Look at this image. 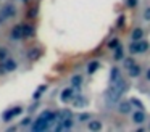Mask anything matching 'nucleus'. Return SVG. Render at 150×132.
<instances>
[{
    "label": "nucleus",
    "mask_w": 150,
    "mask_h": 132,
    "mask_svg": "<svg viewBox=\"0 0 150 132\" xmlns=\"http://www.w3.org/2000/svg\"><path fill=\"white\" fill-rule=\"evenodd\" d=\"M126 89H127V84H126V80H124L123 77H120L118 80L111 82V89L108 90V95H107L108 102L116 103L118 100L121 98V95L124 93V90H126Z\"/></svg>",
    "instance_id": "1"
},
{
    "label": "nucleus",
    "mask_w": 150,
    "mask_h": 132,
    "mask_svg": "<svg viewBox=\"0 0 150 132\" xmlns=\"http://www.w3.org/2000/svg\"><path fill=\"white\" fill-rule=\"evenodd\" d=\"M149 50V42L140 39V40H132L129 45V52L131 55H137V53H145Z\"/></svg>",
    "instance_id": "2"
},
{
    "label": "nucleus",
    "mask_w": 150,
    "mask_h": 132,
    "mask_svg": "<svg viewBox=\"0 0 150 132\" xmlns=\"http://www.w3.org/2000/svg\"><path fill=\"white\" fill-rule=\"evenodd\" d=\"M15 13H16L15 6L11 5V3H7V5L4 6V10L0 11V24H2L5 19H8V18H11V16H15Z\"/></svg>",
    "instance_id": "3"
},
{
    "label": "nucleus",
    "mask_w": 150,
    "mask_h": 132,
    "mask_svg": "<svg viewBox=\"0 0 150 132\" xmlns=\"http://www.w3.org/2000/svg\"><path fill=\"white\" fill-rule=\"evenodd\" d=\"M49 124H50L49 119H45L44 116H40V118L36 121V124L33 126V131H45V129L49 127Z\"/></svg>",
    "instance_id": "4"
},
{
    "label": "nucleus",
    "mask_w": 150,
    "mask_h": 132,
    "mask_svg": "<svg viewBox=\"0 0 150 132\" xmlns=\"http://www.w3.org/2000/svg\"><path fill=\"white\" fill-rule=\"evenodd\" d=\"M132 122H136V124H144L145 122V113H144V109H137V111L132 113Z\"/></svg>",
    "instance_id": "5"
},
{
    "label": "nucleus",
    "mask_w": 150,
    "mask_h": 132,
    "mask_svg": "<svg viewBox=\"0 0 150 132\" xmlns=\"http://www.w3.org/2000/svg\"><path fill=\"white\" fill-rule=\"evenodd\" d=\"M21 113V108L20 106H16V108H11V109H8L7 113L4 114V121H10L11 118H15L16 114H20Z\"/></svg>",
    "instance_id": "6"
},
{
    "label": "nucleus",
    "mask_w": 150,
    "mask_h": 132,
    "mask_svg": "<svg viewBox=\"0 0 150 132\" xmlns=\"http://www.w3.org/2000/svg\"><path fill=\"white\" fill-rule=\"evenodd\" d=\"M131 109H132V105H131V102H121L120 106H118V111H120L121 114H127Z\"/></svg>",
    "instance_id": "7"
},
{
    "label": "nucleus",
    "mask_w": 150,
    "mask_h": 132,
    "mask_svg": "<svg viewBox=\"0 0 150 132\" xmlns=\"http://www.w3.org/2000/svg\"><path fill=\"white\" fill-rule=\"evenodd\" d=\"M127 73H129L131 77H139L140 74H142V68H140L139 64H134V66H131L129 69H127Z\"/></svg>",
    "instance_id": "8"
},
{
    "label": "nucleus",
    "mask_w": 150,
    "mask_h": 132,
    "mask_svg": "<svg viewBox=\"0 0 150 132\" xmlns=\"http://www.w3.org/2000/svg\"><path fill=\"white\" fill-rule=\"evenodd\" d=\"M124 58V48L121 47V45H118L116 48H115V53H113V60L115 61H121Z\"/></svg>",
    "instance_id": "9"
},
{
    "label": "nucleus",
    "mask_w": 150,
    "mask_h": 132,
    "mask_svg": "<svg viewBox=\"0 0 150 132\" xmlns=\"http://www.w3.org/2000/svg\"><path fill=\"white\" fill-rule=\"evenodd\" d=\"M89 131H92V132H98L102 129V122L100 121H97V119H92L91 122H89Z\"/></svg>",
    "instance_id": "10"
},
{
    "label": "nucleus",
    "mask_w": 150,
    "mask_h": 132,
    "mask_svg": "<svg viewBox=\"0 0 150 132\" xmlns=\"http://www.w3.org/2000/svg\"><path fill=\"white\" fill-rule=\"evenodd\" d=\"M131 39H132V40H140V39H144V29L136 28L132 31V34H131Z\"/></svg>",
    "instance_id": "11"
},
{
    "label": "nucleus",
    "mask_w": 150,
    "mask_h": 132,
    "mask_svg": "<svg viewBox=\"0 0 150 132\" xmlns=\"http://www.w3.org/2000/svg\"><path fill=\"white\" fill-rule=\"evenodd\" d=\"M21 37H23V28H21V26L13 28V31H11V39H16V40H20Z\"/></svg>",
    "instance_id": "12"
},
{
    "label": "nucleus",
    "mask_w": 150,
    "mask_h": 132,
    "mask_svg": "<svg viewBox=\"0 0 150 132\" xmlns=\"http://www.w3.org/2000/svg\"><path fill=\"white\" fill-rule=\"evenodd\" d=\"M73 98V89H65L62 92V102H69Z\"/></svg>",
    "instance_id": "13"
},
{
    "label": "nucleus",
    "mask_w": 150,
    "mask_h": 132,
    "mask_svg": "<svg viewBox=\"0 0 150 132\" xmlns=\"http://www.w3.org/2000/svg\"><path fill=\"white\" fill-rule=\"evenodd\" d=\"M98 68H100V63H98V61H92V63L87 64V73L89 74H94Z\"/></svg>",
    "instance_id": "14"
},
{
    "label": "nucleus",
    "mask_w": 150,
    "mask_h": 132,
    "mask_svg": "<svg viewBox=\"0 0 150 132\" xmlns=\"http://www.w3.org/2000/svg\"><path fill=\"white\" fill-rule=\"evenodd\" d=\"M123 66L126 68V69H129L131 66H134V64H136V61H134V58L132 56H127V58H123Z\"/></svg>",
    "instance_id": "15"
},
{
    "label": "nucleus",
    "mask_w": 150,
    "mask_h": 132,
    "mask_svg": "<svg viewBox=\"0 0 150 132\" xmlns=\"http://www.w3.org/2000/svg\"><path fill=\"white\" fill-rule=\"evenodd\" d=\"M120 77H121L120 69H118V68H113V69H111V74H110V80H111V82H115V80H118Z\"/></svg>",
    "instance_id": "16"
},
{
    "label": "nucleus",
    "mask_w": 150,
    "mask_h": 132,
    "mask_svg": "<svg viewBox=\"0 0 150 132\" xmlns=\"http://www.w3.org/2000/svg\"><path fill=\"white\" fill-rule=\"evenodd\" d=\"M129 102H131V105H132L134 108H137V109H144V103L140 102V100H137V98H131Z\"/></svg>",
    "instance_id": "17"
},
{
    "label": "nucleus",
    "mask_w": 150,
    "mask_h": 132,
    "mask_svg": "<svg viewBox=\"0 0 150 132\" xmlns=\"http://www.w3.org/2000/svg\"><path fill=\"white\" fill-rule=\"evenodd\" d=\"M16 66H18V64L15 63V61H7V63H5V69H7V71H13V69H16Z\"/></svg>",
    "instance_id": "18"
},
{
    "label": "nucleus",
    "mask_w": 150,
    "mask_h": 132,
    "mask_svg": "<svg viewBox=\"0 0 150 132\" xmlns=\"http://www.w3.org/2000/svg\"><path fill=\"white\" fill-rule=\"evenodd\" d=\"M118 45H120V39H116V37H115V39H111V40L108 42V47H110V48H113V50L118 47Z\"/></svg>",
    "instance_id": "19"
},
{
    "label": "nucleus",
    "mask_w": 150,
    "mask_h": 132,
    "mask_svg": "<svg viewBox=\"0 0 150 132\" xmlns=\"http://www.w3.org/2000/svg\"><path fill=\"white\" fill-rule=\"evenodd\" d=\"M71 82H73V85L78 87V85H81V84H82V77H81V76H74V77L71 79Z\"/></svg>",
    "instance_id": "20"
},
{
    "label": "nucleus",
    "mask_w": 150,
    "mask_h": 132,
    "mask_svg": "<svg viewBox=\"0 0 150 132\" xmlns=\"http://www.w3.org/2000/svg\"><path fill=\"white\" fill-rule=\"evenodd\" d=\"M23 35H33V28L31 26H23Z\"/></svg>",
    "instance_id": "21"
},
{
    "label": "nucleus",
    "mask_w": 150,
    "mask_h": 132,
    "mask_svg": "<svg viewBox=\"0 0 150 132\" xmlns=\"http://www.w3.org/2000/svg\"><path fill=\"white\" fill-rule=\"evenodd\" d=\"M87 119H91V114H89V113H82V114H79V121L81 122L87 121Z\"/></svg>",
    "instance_id": "22"
},
{
    "label": "nucleus",
    "mask_w": 150,
    "mask_h": 132,
    "mask_svg": "<svg viewBox=\"0 0 150 132\" xmlns=\"http://www.w3.org/2000/svg\"><path fill=\"white\" fill-rule=\"evenodd\" d=\"M144 19H145V21H150V6H147L145 11H144Z\"/></svg>",
    "instance_id": "23"
},
{
    "label": "nucleus",
    "mask_w": 150,
    "mask_h": 132,
    "mask_svg": "<svg viewBox=\"0 0 150 132\" xmlns=\"http://www.w3.org/2000/svg\"><path fill=\"white\" fill-rule=\"evenodd\" d=\"M126 5L129 6V8H134V6L137 5V0H127V2H126Z\"/></svg>",
    "instance_id": "24"
},
{
    "label": "nucleus",
    "mask_w": 150,
    "mask_h": 132,
    "mask_svg": "<svg viewBox=\"0 0 150 132\" xmlns=\"http://www.w3.org/2000/svg\"><path fill=\"white\" fill-rule=\"evenodd\" d=\"M116 24H118V28H121V26L124 24V15H121L120 18H118V23H116Z\"/></svg>",
    "instance_id": "25"
},
{
    "label": "nucleus",
    "mask_w": 150,
    "mask_h": 132,
    "mask_svg": "<svg viewBox=\"0 0 150 132\" xmlns=\"http://www.w3.org/2000/svg\"><path fill=\"white\" fill-rule=\"evenodd\" d=\"M0 60H7V50H0Z\"/></svg>",
    "instance_id": "26"
},
{
    "label": "nucleus",
    "mask_w": 150,
    "mask_h": 132,
    "mask_svg": "<svg viewBox=\"0 0 150 132\" xmlns=\"http://www.w3.org/2000/svg\"><path fill=\"white\" fill-rule=\"evenodd\" d=\"M145 79H147V80H150V68L147 69V73H145Z\"/></svg>",
    "instance_id": "27"
},
{
    "label": "nucleus",
    "mask_w": 150,
    "mask_h": 132,
    "mask_svg": "<svg viewBox=\"0 0 150 132\" xmlns=\"http://www.w3.org/2000/svg\"><path fill=\"white\" fill-rule=\"evenodd\" d=\"M149 127H150V126H149Z\"/></svg>",
    "instance_id": "28"
}]
</instances>
